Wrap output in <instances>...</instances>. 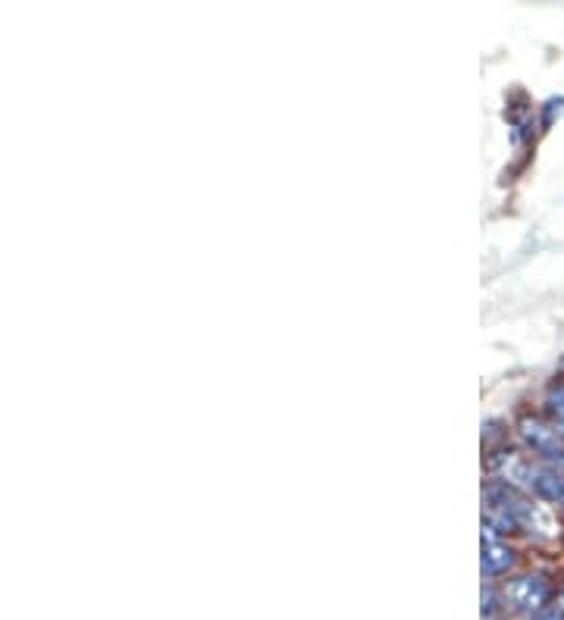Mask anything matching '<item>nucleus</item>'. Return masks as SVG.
Instances as JSON below:
<instances>
[{
    "label": "nucleus",
    "mask_w": 564,
    "mask_h": 620,
    "mask_svg": "<svg viewBox=\"0 0 564 620\" xmlns=\"http://www.w3.org/2000/svg\"><path fill=\"white\" fill-rule=\"evenodd\" d=\"M483 523L489 533H537L545 536L552 530L549 517L540 505L523 498L515 486L508 483H486L483 486Z\"/></svg>",
    "instance_id": "obj_1"
},
{
    "label": "nucleus",
    "mask_w": 564,
    "mask_h": 620,
    "mask_svg": "<svg viewBox=\"0 0 564 620\" xmlns=\"http://www.w3.org/2000/svg\"><path fill=\"white\" fill-rule=\"evenodd\" d=\"M501 608L515 611L523 618H537L552 605V583L540 574H523V577L508 579L499 593Z\"/></svg>",
    "instance_id": "obj_2"
},
{
    "label": "nucleus",
    "mask_w": 564,
    "mask_h": 620,
    "mask_svg": "<svg viewBox=\"0 0 564 620\" xmlns=\"http://www.w3.org/2000/svg\"><path fill=\"white\" fill-rule=\"evenodd\" d=\"M521 439L533 449V455L540 457V464L564 470V435L559 433L555 423H549L543 417H523Z\"/></svg>",
    "instance_id": "obj_3"
},
{
    "label": "nucleus",
    "mask_w": 564,
    "mask_h": 620,
    "mask_svg": "<svg viewBox=\"0 0 564 620\" xmlns=\"http://www.w3.org/2000/svg\"><path fill=\"white\" fill-rule=\"evenodd\" d=\"M523 489L564 511V470H559V467H549V464H540V461L530 464V474H527V486Z\"/></svg>",
    "instance_id": "obj_4"
},
{
    "label": "nucleus",
    "mask_w": 564,
    "mask_h": 620,
    "mask_svg": "<svg viewBox=\"0 0 564 620\" xmlns=\"http://www.w3.org/2000/svg\"><path fill=\"white\" fill-rule=\"evenodd\" d=\"M515 567V549L505 545L496 533H483V574L486 577H499L505 571Z\"/></svg>",
    "instance_id": "obj_5"
},
{
    "label": "nucleus",
    "mask_w": 564,
    "mask_h": 620,
    "mask_svg": "<svg viewBox=\"0 0 564 620\" xmlns=\"http://www.w3.org/2000/svg\"><path fill=\"white\" fill-rule=\"evenodd\" d=\"M564 113V95L562 98H549L543 103V125H552L555 123V117H562Z\"/></svg>",
    "instance_id": "obj_6"
},
{
    "label": "nucleus",
    "mask_w": 564,
    "mask_h": 620,
    "mask_svg": "<svg viewBox=\"0 0 564 620\" xmlns=\"http://www.w3.org/2000/svg\"><path fill=\"white\" fill-rule=\"evenodd\" d=\"M523 620H559V618H555V615H552V611L545 608L543 615H537V618H523Z\"/></svg>",
    "instance_id": "obj_7"
}]
</instances>
